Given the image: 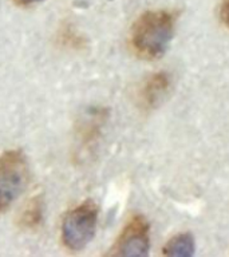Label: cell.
Instances as JSON below:
<instances>
[{"label": "cell", "mask_w": 229, "mask_h": 257, "mask_svg": "<svg viewBox=\"0 0 229 257\" xmlns=\"http://www.w3.org/2000/svg\"><path fill=\"white\" fill-rule=\"evenodd\" d=\"M150 246L149 224L140 214L133 216L116 240L110 256H146Z\"/></svg>", "instance_id": "4"}, {"label": "cell", "mask_w": 229, "mask_h": 257, "mask_svg": "<svg viewBox=\"0 0 229 257\" xmlns=\"http://www.w3.org/2000/svg\"><path fill=\"white\" fill-rule=\"evenodd\" d=\"M174 20L172 12L165 10L142 14L130 32V46L136 55L146 60L164 55L174 35Z\"/></svg>", "instance_id": "1"}, {"label": "cell", "mask_w": 229, "mask_h": 257, "mask_svg": "<svg viewBox=\"0 0 229 257\" xmlns=\"http://www.w3.org/2000/svg\"><path fill=\"white\" fill-rule=\"evenodd\" d=\"M30 182V166L20 150L0 154V213L15 202Z\"/></svg>", "instance_id": "2"}, {"label": "cell", "mask_w": 229, "mask_h": 257, "mask_svg": "<svg viewBox=\"0 0 229 257\" xmlns=\"http://www.w3.org/2000/svg\"><path fill=\"white\" fill-rule=\"evenodd\" d=\"M98 208L87 200L66 213L62 222V242L70 250H80L90 244L95 234Z\"/></svg>", "instance_id": "3"}, {"label": "cell", "mask_w": 229, "mask_h": 257, "mask_svg": "<svg viewBox=\"0 0 229 257\" xmlns=\"http://www.w3.org/2000/svg\"><path fill=\"white\" fill-rule=\"evenodd\" d=\"M20 6H31V4H36L43 2V0H16Z\"/></svg>", "instance_id": "9"}, {"label": "cell", "mask_w": 229, "mask_h": 257, "mask_svg": "<svg viewBox=\"0 0 229 257\" xmlns=\"http://www.w3.org/2000/svg\"><path fill=\"white\" fill-rule=\"evenodd\" d=\"M169 87L170 76L168 72L160 71L150 75L140 90L141 104L145 108H154L168 94Z\"/></svg>", "instance_id": "5"}, {"label": "cell", "mask_w": 229, "mask_h": 257, "mask_svg": "<svg viewBox=\"0 0 229 257\" xmlns=\"http://www.w3.org/2000/svg\"><path fill=\"white\" fill-rule=\"evenodd\" d=\"M166 256H192L194 253V240L190 233H181L166 242L162 250Z\"/></svg>", "instance_id": "6"}, {"label": "cell", "mask_w": 229, "mask_h": 257, "mask_svg": "<svg viewBox=\"0 0 229 257\" xmlns=\"http://www.w3.org/2000/svg\"><path fill=\"white\" fill-rule=\"evenodd\" d=\"M221 19L224 24L229 28V0H222V6H221Z\"/></svg>", "instance_id": "8"}, {"label": "cell", "mask_w": 229, "mask_h": 257, "mask_svg": "<svg viewBox=\"0 0 229 257\" xmlns=\"http://www.w3.org/2000/svg\"><path fill=\"white\" fill-rule=\"evenodd\" d=\"M42 214H43L42 201L39 197H34L24 208L22 218H20V224L26 228H36V226H39L40 221H42Z\"/></svg>", "instance_id": "7"}]
</instances>
